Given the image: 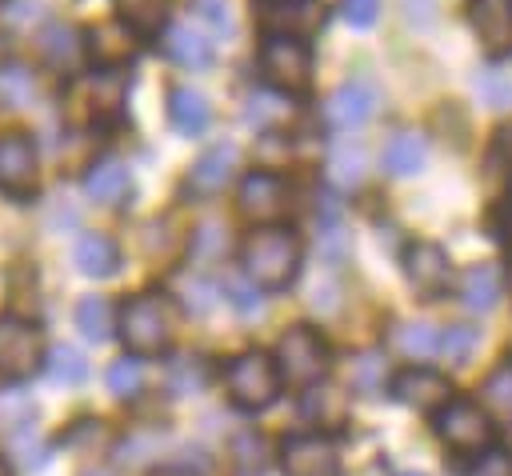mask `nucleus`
<instances>
[{
	"label": "nucleus",
	"mask_w": 512,
	"mask_h": 476,
	"mask_svg": "<svg viewBox=\"0 0 512 476\" xmlns=\"http://www.w3.org/2000/svg\"><path fill=\"white\" fill-rule=\"evenodd\" d=\"M240 260L256 288H288L300 272V240L288 228H260L244 240Z\"/></svg>",
	"instance_id": "nucleus-1"
},
{
	"label": "nucleus",
	"mask_w": 512,
	"mask_h": 476,
	"mask_svg": "<svg viewBox=\"0 0 512 476\" xmlns=\"http://www.w3.org/2000/svg\"><path fill=\"white\" fill-rule=\"evenodd\" d=\"M116 328H120V336H124L132 356H152V352L172 344L176 316H172V304L160 292H140L120 308V324Z\"/></svg>",
	"instance_id": "nucleus-2"
},
{
	"label": "nucleus",
	"mask_w": 512,
	"mask_h": 476,
	"mask_svg": "<svg viewBox=\"0 0 512 476\" xmlns=\"http://www.w3.org/2000/svg\"><path fill=\"white\" fill-rule=\"evenodd\" d=\"M224 388L232 396L236 408L244 412H260L276 400L280 392V372H276V360L264 356V352H240L228 360L224 368Z\"/></svg>",
	"instance_id": "nucleus-3"
},
{
	"label": "nucleus",
	"mask_w": 512,
	"mask_h": 476,
	"mask_svg": "<svg viewBox=\"0 0 512 476\" xmlns=\"http://www.w3.org/2000/svg\"><path fill=\"white\" fill-rule=\"evenodd\" d=\"M324 368H328V344L312 328L296 324V328H288L280 336V344H276L280 380H288L292 388H312V384H320Z\"/></svg>",
	"instance_id": "nucleus-4"
},
{
	"label": "nucleus",
	"mask_w": 512,
	"mask_h": 476,
	"mask_svg": "<svg viewBox=\"0 0 512 476\" xmlns=\"http://www.w3.org/2000/svg\"><path fill=\"white\" fill-rule=\"evenodd\" d=\"M436 436L456 452H488L492 448V420L476 400H448L436 408Z\"/></svg>",
	"instance_id": "nucleus-5"
},
{
	"label": "nucleus",
	"mask_w": 512,
	"mask_h": 476,
	"mask_svg": "<svg viewBox=\"0 0 512 476\" xmlns=\"http://www.w3.org/2000/svg\"><path fill=\"white\" fill-rule=\"evenodd\" d=\"M260 72L280 92H304L312 84V52H308L304 40L268 36L264 48H260Z\"/></svg>",
	"instance_id": "nucleus-6"
},
{
	"label": "nucleus",
	"mask_w": 512,
	"mask_h": 476,
	"mask_svg": "<svg viewBox=\"0 0 512 476\" xmlns=\"http://www.w3.org/2000/svg\"><path fill=\"white\" fill-rule=\"evenodd\" d=\"M44 364L40 328L20 316H0V380H24Z\"/></svg>",
	"instance_id": "nucleus-7"
},
{
	"label": "nucleus",
	"mask_w": 512,
	"mask_h": 476,
	"mask_svg": "<svg viewBox=\"0 0 512 476\" xmlns=\"http://www.w3.org/2000/svg\"><path fill=\"white\" fill-rule=\"evenodd\" d=\"M280 472L284 476H344L332 440L324 436H288L280 444Z\"/></svg>",
	"instance_id": "nucleus-8"
},
{
	"label": "nucleus",
	"mask_w": 512,
	"mask_h": 476,
	"mask_svg": "<svg viewBox=\"0 0 512 476\" xmlns=\"http://www.w3.org/2000/svg\"><path fill=\"white\" fill-rule=\"evenodd\" d=\"M404 276H408V284H412L424 300L444 296L448 284H452L448 252H444L440 244H432V240H416V244H408V252H404Z\"/></svg>",
	"instance_id": "nucleus-9"
},
{
	"label": "nucleus",
	"mask_w": 512,
	"mask_h": 476,
	"mask_svg": "<svg viewBox=\"0 0 512 476\" xmlns=\"http://www.w3.org/2000/svg\"><path fill=\"white\" fill-rule=\"evenodd\" d=\"M324 24V8L320 0H268L260 8V28L268 36H288V40H304Z\"/></svg>",
	"instance_id": "nucleus-10"
},
{
	"label": "nucleus",
	"mask_w": 512,
	"mask_h": 476,
	"mask_svg": "<svg viewBox=\"0 0 512 476\" xmlns=\"http://www.w3.org/2000/svg\"><path fill=\"white\" fill-rule=\"evenodd\" d=\"M36 188V148L20 132L0 136V192L28 196Z\"/></svg>",
	"instance_id": "nucleus-11"
},
{
	"label": "nucleus",
	"mask_w": 512,
	"mask_h": 476,
	"mask_svg": "<svg viewBox=\"0 0 512 476\" xmlns=\"http://www.w3.org/2000/svg\"><path fill=\"white\" fill-rule=\"evenodd\" d=\"M236 204H240V216H244V220H252V224H272V220L284 216L288 196H284L280 176H272V172H252V176H244Z\"/></svg>",
	"instance_id": "nucleus-12"
},
{
	"label": "nucleus",
	"mask_w": 512,
	"mask_h": 476,
	"mask_svg": "<svg viewBox=\"0 0 512 476\" xmlns=\"http://www.w3.org/2000/svg\"><path fill=\"white\" fill-rule=\"evenodd\" d=\"M392 392H396L400 404L420 408V412H436V408H444L452 400V384L440 372H432V368H408V372H400L392 380Z\"/></svg>",
	"instance_id": "nucleus-13"
},
{
	"label": "nucleus",
	"mask_w": 512,
	"mask_h": 476,
	"mask_svg": "<svg viewBox=\"0 0 512 476\" xmlns=\"http://www.w3.org/2000/svg\"><path fill=\"white\" fill-rule=\"evenodd\" d=\"M468 20L488 56L512 52V0H472Z\"/></svg>",
	"instance_id": "nucleus-14"
},
{
	"label": "nucleus",
	"mask_w": 512,
	"mask_h": 476,
	"mask_svg": "<svg viewBox=\"0 0 512 476\" xmlns=\"http://www.w3.org/2000/svg\"><path fill=\"white\" fill-rule=\"evenodd\" d=\"M376 88L372 84H360V80H352V84H340L332 96H328V104H324V120L332 124V128H340V132H348V128H360L372 112H376Z\"/></svg>",
	"instance_id": "nucleus-15"
},
{
	"label": "nucleus",
	"mask_w": 512,
	"mask_h": 476,
	"mask_svg": "<svg viewBox=\"0 0 512 476\" xmlns=\"http://www.w3.org/2000/svg\"><path fill=\"white\" fill-rule=\"evenodd\" d=\"M236 164H240V148H236L232 140H220V144L204 148V152L196 156V164H192V176H188L192 192H200V196L220 192V188L236 176Z\"/></svg>",
	"instance_id": "nucleus-16"
},
{
	"label": "nucleus",
	"mask_w": 512,
	"mask_h": 476,
	"mask_svg": "<svg viewBox=\"0 0 512 476\" xmlns=\"http://www.w3.org/2000/svg\"><path fill=\"white\" fill-rule=\"evenodd\" d=\"M128 192H132V172L120 160H112V156L96 160L84 172V196L96 200V204H124Z\"/></svg>",
	"instance_id": "nucleus-17"
},
{
	"label": "nucleus",
	"mask_w": 512,
	"mask_h": 476,
	"mask_svg": "<svg viewBox=\"0 0 512 476\" xmlns=\"http://www.w3.org/2000/svg\"><path fill=\"white\" fill-rule=\"evenodd\" d=\"M88 56L100 64V68H116L124 60H132L136 52V40H132V28L128 24H96L84 40Z\"/></svg>",
	"instance_id": "nucleus-18"
},
{
	"label": "nucleus",
	"mask_w": 512,
	"mask_h": 476,
	"mask_svg": "<svg viewBox=\"0 0 512 476\" xmlns=\"http://www.w3.org/2000/svg\"><path fill=\"white\" fill-rule=\"evenodd\" d=\"M500 296H504V272H500V264H472L460 276V300H464V308L488 312V308H496Z\"/></svg>",
	"instance_id": "nucleus-19"
},
{
	"label": "nucleus",
	"mask_w": 512,
	"mask_h": 476,
	"mask_svg": "<svg viewBox=\"0 0 512 476\" xmlns=\"http://www.w3.org/2000/svg\"><path fill=\"white\" fill-rule=\"evenodd\" d=\"M164 56L180 68H208L212 64V40H204L192 24H172L164 32Z\"/></svg>",
	"instance_id": "nucleus-20"
},
{
	"label": "nucleus",
	"mask_w": 512,
	"mask_h": 476,
	"mask_svg": "<svg viewBox=\"0 0 512 476\" xmlns=\"http://www.w3.org/2000/svg\"><path fill=\"white\" fill-rule=\"evenodd\" d=\"M424 160H428V144H424L420 132H396V136L384 144V152H380L384 172L396 176V180L416 176V172L424 168Z\"/></svg>",
	"instance_id": "nucleus-21"
},
{
	"label": "nucleus",
	"mask_w": 512,
	"mask_h": 476,
	"mask_svg": "<svg viewBox=\"0 0 512 476\" xmlns=\"http://www.w3.org/2000/svg\"><path fill=\"white\" fill-rule=\"evenodd\" d=\"M168 120H172L176 132L200 136L208 128V120H212V104L196 88H172V96H168Z\"/></svg>",
	"instance_id": "nucleus-22"
},
{
	"label": "nucleus",
	"mask_w": 512,
	"mask_h": 476,
	"mask_svg": "<svg viewBox=\"0 0 512 476\" xmlns=\"http://www.w3.org/2000/svg\"><path fill=\"white\" fill-rule=\"evenodd\" d=\"M72 260H76V268H80L84 276L104 280V276L116 272V264H120V248H116V240L104 236V232H84V236L76 240Z\"/></svg>",
	"instance_id": "nucleus-23"
},
{
	"label": "nucleus",
	"mask_w": 512,
	"mask_h": 476,
	"mask_svg": "<svg viewBox=\"0 0 512 476\" xmlns=\"http://www.w3.org/2000/svg\"><path fill=\"white\" fill-rule=\"evenodd\" d=\"M300 412L304 420H312L316 428H340L348 420V396L332 384H312L300 400Z\"/></svg>",
	"instance_id": "nucleus-24"
},
{
	"label": "nucleus",
	"mask_w": 512,
	"mask_h": 476,
	"mask_svg": "<svg viewBox=\"0 0 512 476\" xmlns=\"http://www.w3.org/2000/svg\"><path fill=\"white\" fill-rule=\"evenodd\" d=\"M120 96H124V80L112 76V72H96L88 80L76 84V104H88V116L92 120H104L120 108Z\"/></svg>",
	"instance_id": "nucleus-25"
},
{
	"label": "nucleus",
	"mask_w": 512,
	"mask_h": 476,
	"mask_svg": "<svg viewBox=\"0 0 512 476\" xmlns=\"http://www.w3.org/2000/svg\"><path fill=\"white\" fill-rule=\"evenodd\" d=\"M80 48H84V40H80V32L72 24H48L40 32V52L60 72H72L80 64Z\"/></svg>",
	"instance_id": "nucleus-26"
},
{
	"label": "nucleus",
	"mask_w": 512,
	"mask_h": 476,
	"mask_svg": "<svg viewBox=\"0 0 512 476\" xmlns=\"http://www.w3.org/2000/svg\"><path fill=\"white\" fill-rule=\"evenodd\" d=\"M36 100V76L32 68L16 60H0V108H28Z\"/></svg>",
	"instance_id": "nucleus-27"
},
{
	"label": "nucleus",
	"mask_w": 512,
	"mask_h": 476,
	"mask_svg": "<svg viewBox=\"0 0 512 476\" xmlns=\"http://www.w3.org/2000/svg\"><path fill=\"white\" fill-rule=\"evenodd\" d=\"M76 328H80L88 340L104 344V340L112 336V328H116L112 300H108V296H84V300L76 304Z\"/></svg>",
	"instance_id": "nucleus-28"
},
{
	"label": "nucleus",
	"mask_w": 512,
	"mask_h": 476,
	"mask_svg": "<svg viewBox=\"0 0 512 476\" xmlns=\"http://www.w3.org/2000/svg\"><path fill=\"white\" fill-rule=\"evenodd\" d=\"M436 344H440V332L424 320L416 324H396L392 328V348L408 360H424V356H436Z\"/></svg>",
	"instance_id": "nucleus-29"
},
{
	"label": "nucleus",
	"mask_w": 512,
	"mask_h": 476,
	"mask_svg": "<svg viewBox=\"0 0 512 476\" xmlns=\"http://www.w3.org/2000/svg\"><path fill=\"white\" fill-rule=\"evenodd\" d=\"M480 404H484V412H492L496 420L512 424V360L500 364V368L480 384Z\"/></svg>",
	"instance_id": "nucleus-30"
},
{
	"label": "nucleus",
	"mask_w": 512,
	"mask_h": 476,
	"mask_svg": "<svg viewBox=\"0 0 512 476\" xmlns=\"http://www.w3.org/2000/svg\"><path fill=\"white\" fill-rule=\"evenodd\" d=\"M288 116H292V104H288V96H276V92H252L244 104V120L256 132H268L272 124H280Z\"/></svg>",
	"instance_id": "nucleus-31"
},
{
	"label": "nucleus",
	"mask_w": 512,
	"mask_h": 476,
	"mask_svg": "<svg viewBox=\"0 0 512 476\" xmlns=\"http://www.w3.org/2000/svg\"><path fill=\"white\" fill-rule=\"evenodd\" d=\"M44 376H48L52 384L72 388V384H80V380L88 376V360H84V352H76V348H68V344H56V348L48 352V360H44Z\"/></svg>",
	"instance_id": "nucleus-32"
},
{
	"label": "nucleus",
	"mask_w": 512,
	"mask_h": 476,
	"mask_svg": "<svg viewBox=\"0 0 512 476\" xmlns=\"http://www.w3.org/2000/svg\"><path fill=\"white\" fill-rule=\"evenodd\" d=\"M328 176H332V184H340V188L360 184V180H364V152H360V144L340 140V144L332 148V156H328Z\"/></svg>",
	"instance_id": "nucleus-33"
},
{
	"label": "nucleus",
	"mask_w": 512,
	"mask_h": 476,
	"mask_svg": "<svg viewBox=\"0 0 512 476\" xmlns=\"http://www.w3.org/2000/svg\"><path fill=\"white\" fill-rule=\"evenodd\" d=\"M480 344V332L472 324H448L440 332V344H436V356H444L448 364H468V356L476 352Z\"/></svg>",
	"instance_id": "nucleus-34"
},
{
	"label": "nucleus",
	"mask_w": 512,
	"mask_h": 476,
	"mask_svg": "<svg viewBox=\"0 0 512 476\" xmlns=\"http://www.w3.org/2000/svg\"><path fill=\"white\" fill-rule=\"evenodd\" d=\"M168 16V0H120V20L136 32H156Z\"/></svg>",
	"instance_id": "nucleus-35"
},
{
	"label": "nucleus",
	"mask_w": 512,
	"mask_h": 476,
	"mask_svg": "<svg viewBox=\"0 0 512 476\" xmlns=\"http://www.w3.org/2000/svg\"><path fill=\"white\" fill-rule=\"evenodd\" d=\"M156 456H160V436L156 432H132L128 440L116 444V464H124V468H140Z\"/></svg>",
	"instance_id": "nucleus-36"
},
{
	"label": "nucleus",
	"mask_w": 512,
	"mask_h": 476,
	"mask_svg": "<svg viewBox=\"0 0 512 476\" xmlns=\"http://www.w3.org/2000/svg\"><path fill=\"white\" fill-rule=\"evenodd\" d=\"M108 388H112V396H120V400L136 396V392H140V360L120 356V360L108 368Z\"/></svg>",
	"instance_id": "nucleus-37"
},
{
	"label": "nucleus",
	"mask_w": 512,
	"mask_h": 476,
	"mask_svg": "<svg viewBox=\"0 0 512 476\" xmlns=\"http://www.w3.org/2000/svg\"><path fill=\"white\" fill-rule=\"evenodd\" d=\"M352 388L360 392H380L384 388V360L376 352H364L352 360Z\"/></svg>",
	"instance_id": "nucleus-38"
},
{
	"label": "nucleus",
	"mask_w": 512,
	"mask_h": 476,
	"mask_svg": "<svg viewBox=\"0 0 512 476\" xmlns=\"http://www.w3.org/2000/svg\"><path fill=\"white\" fill-rule=\"evenodd\" d=\"M476 92L484 96L488 108H508V104H512V80H508L504 72H492V68L480 72V76H476Z\"/></svg>",
	"instance_id": "nucleus-39"
},
{
	"label": "nucleus",
	"mask_w": 512,
	"mask_h": 476,
	"mask_svg": "<svg viewBox=\"0 0 512 476\" xmlns=\"http://www.w3.org/2000/svg\"><path fill=\"white\" fill-rule=\"evenodd\" d=\"M172 388H176V392H196V388H204V360L180 356V360L172 364Z\"/></svg>",
	"instance_id": "nucleus-40"
},
{
	"label": "nucleus",
	"mask_w": 512,
	"mask_h": 476,
	"mask_svg": "<svg viewBox=\"0 0 512 476\" xmlns=\"http://www.w3.org/2000/svg\"><path fill=\"white\" fill-rule=\"evenodd\" d=\"M224 296H228V304L240 308V312H256V308H260L256 284H248V280H240V276H224Z\"/></svg>",
	"instance_id": "nucleus-41"
},
{
	"label": "nucleus",
	"mask_w": 512,
	"mask_h": 476,
	"mask_svg": "<svg viewBox=\"0 0 512 476\" xmlns=\"http://www.w3.org/2000/svg\"><path fill=\"white\" fill-rule=\"evenodd\" d=\"M192 8H196V16L204 20V24H212V32H232V12H228V0H192Z\"/></svg>",
	"instance_id": "nucleus-42"
},
{
	"label": "nucleus",
	"mask_w": 512,
	"mask_h": 476,
	"mask_svg": "<svg viewBox=\"0 0 512 476\" xmlns=\"http://www.w3.org/2000/svg\"><path fill=\"white\" fill-rule=\"evenodd\" d=\"M340 16L352 28H368L380 16V0H340Z\"/></svg>",
	"instance_id": "nucleus-43"
},
{
	"label": "nucleus",
	"mask_w": 512,
	"mask_h": 476,
	"mask_svg": "<svg viewBox=\"0 0 512 476\" xmlns=\"http://www.w3.org/2000/svg\"><path fill=\"white\" fill-rule=\"evenodd\" d=\"M180 288H184V304H188L192 312H208V308L216 304V288H212L208 280H200V276L180 280Z\"/></svg>",
	"instance_id": "nucleus-44"
},
{
	"label": "nucleus",
	"mask_w": 512,
	"mask_h": 476,
	"mask_svg": "<svg viewBox=\"0 0 512 476\" xmlns=\"http://www.w3.org/2000/svg\"><path fill=\"white\" fill-rule=\"evenodd\" d=\"M468 476H512V452L488 448V452L476 460V468H472Z\"/></svg>",
	"instance_id": "nucleus-45"
},
{
	"label": "nucleus",
	"mask_w": 512,
	"mask_h": 476,
	"mask_svg": "<svg viewBox=\"0 0 512 476\" xmlns=\"http://www.w3.org/2000/svg\"><path fill=\"white\" fill-rule=\"evenodd\" d=\"M232 452H236L240 464H248V468H252V464H256V468L264 464V456H260V452H264V440H260L256 432H240L236 444H232Z\"/></svg>",
	"instance_id": "nucleus-46"
},
{
	"label": "nucleus",
	"mask_w": 512,
	"mask_h": 476,
	"mask_svg": "<svg viewBox=\"0 0 512 476\" xmlns=\"http://www.w3.org/2000/svg\"><path fill=\"white\" fill-rule=\"evenodd\" d=\"M496 148H500V152L512 160V124H508V128H500V136H496Z\"/></svg>",
	"instance_id": "nucleus-47"
},
{
	"label": "nucleus",
	"mask_w": 512,
	"mask_h": 476,
	"mask_svg": "<svg viewBox=\"0 0 512 476\" xmlns=\"http://www.w3.org/2000/svg\"><path fill=\"white\" fill-rule=\"evenodd\" d=\"M84 476H112V472H104V468H92V472H84Z\"/></svg>",
	"instance_id": "nucleus-48"
},
{
	"label": "nucleus",
	"mask_w": 512,
	"mask_h": 476,
	"mask_svg": "<svg viewBox=\"0 0 512 476\" xmlns=\"http://www.w3.org/2000/svg\"><path fill=\"white\" fill-rule=\"evenodd\" d=\"M0 476H8V464H4V456H0Z\"/></svg>",
	"instance_id": "nucleus-49"
},
{
	"label": "nucleus",
	"mask_w": 512,
	"mask_h": 476,
	"mask_svg": "<svg viewBox=\"0 0 512 476\" xmlns=\"http://www.w3.org/2000/svg\"><path fill=\"white\" fill-rule=\"evenodd\" d=\"M400 476H420V472H400Z\"/></svg>",
	"instance_id": "nucleus-50"
}]
</instances>
